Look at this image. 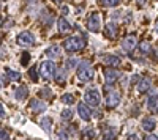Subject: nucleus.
I'll return each instance as SVG.
<instances>
[{"instance_id": "obj_1", "label": "nucleus", "mask_w": 158, "mask_h": 140, "mask_svg": "<svg viewBox=\"0 0 158 140\" xmlns=\"http://www.w3.org/2000/svg\"><path fill=\"white\" fill-rule=\"evenodd\" d=\"M63 47L67 52H77V50H82L85 47V40L84 38H79V36L67 38V40L63 41Z\"/></svg>"}, {"instance_id": "obj_2", "label": "nucleus", "mask_w": 158, "mask_h": 140, "mask_svg": "<svg viewBox=\"0 0 158 140\" xmlns=\"http://www.w3.org/2000/svg\"><path fill=\"white\" fill-rule=\"evenodd\" d=\"M94 76H95V71L87 61L79 63V66H77V77H79V80L90 82L92 79H94Z\"/></svg>"}, {"instance_id": "obj_3", "label": "nucleus", "mask_w": 158, "mask_h": 140, "mask_svg": "<svg viewBox=\"0 0 158 140\" xmlns=\"http://www.w3.org/2000/svg\"><path fill=\"white\" fill-rule=\"evenodd\" d=\"M84 99H85V104H89V106H92V107H97V106L100 104V101H101V96H100V91H98V90H95V88H90V90L85 91Z\"/></svg>"}, {"instance_id": "obj_4", "label": "nucleus", "mask_w": 158, "mask_h": 140, "mask_svg": "<svg viewBox=\"0 0 158 140\" xmlns=\"http://www.w3.org/2000/svg\"><path fill=\"white\" fill-rule=\"evenodd\" d=\"M40 71H41V77L43 79H52V77H54V74H56V65L51 60H46V61L41 63Z\"/></svg>"}, {"instance_id": "obj_5", "label": "nucleus", "mask_w": 158, "mask_h": 140, "mask_svg": "<svg viewBox=\"0 0 158 140\" xmlns=\"http://www.w3.org/2000/svg\"><path fill=\"white\" fill-rule=\"evenodd\" d=\"M120 99H122L120 93L115 91V90H111V88L108 90V87H106V106L108 107H115L120 103Z\"/></svg>"}, {"instance_id": "obj_6", "label": "nucleus", "mask_w": 158, "mask_h": 140, "mask_svg": "<svg viewBox=\"0 0 158 140\" xmlns=\"http://www.w3.org/2000/svg\"><path fill=\"white\" fill-rule=\"evenodd\" d=\"M18 44L19 46H22V47H29V46H32V44H35V36H33V33H30V32H22V33H19L18 35Z\"/></svg>"}, {"instance_id": "obj_7", "label": "nucleus", "mask_w": 158, "mask_h": 140, "mask_svg": "<svg viewBox=\"0 0 158 140\" xmlns=\"http://www.w3.org/2000/svg\"><path fill=\"white\" fill-rule=\"evenodd\" d=\"M87 29H89V32H94V33L100 32V14L98 13H92V14L89 16Z\"/></svg>"}, {"instance_id": "obj_8", "label": "nucleus", "mask_w": 158, "mask_h": 140, "mask_svg": "<svg viewBox=\"0 0 158 140\" xmlns=\"http://www.w3.org/2000/svg\"><path fill=\"white\" fill-rule=\"evenodd\" d=\"M118 77H120V72H118L117 69H112V68L104 69V79H106V85H112Z\"/></svg>"}, {"instance_id": "obj_9", "label": "nucleus", "mask_w": 158, "mask_h": 140, "mask_svg": "<svg viewBox=\"0 0 158 140\" xmlns=\"http://www.w3.org/2000/svg\"><path fill=\"white\" fill-rule=\"evenodd\" d=\"M138 41H136V38L133 35H128L127 38H123V41H122V47L127 50V52H131V50H135Z\"/></svg>"}, {"instance_id": "obj_10", "label": "nucleus", "mask_w": 158, "mask_h": 140, "mask_svg": "<svg viewBox=\"0 0 158 140\" xmlns=\"http://www.w3.org/2000/svg\"><path fill=\"white\" fill-rule=\"evenodd\" d=\"M46 103H43V101H38V99H33L32 103H30V110L33 113H41L46 110Z\"/></svg>"}, {"instance_id": "obj_11", "label": "nucleus", "mask_w": 158, "mask_h": 140, "mask_svg": "<svg viewBox=\"0 0 158 140\" xmlns=\"http://www.w3.org/2000/svg\"><path fill=\"white\" fill-rule=\"evenodd\" d=\"M77 113H79V117H81L84 121H89V120L92 118V115H90L92 112H90V109L87 107V104H82V103L79 104V106H77Z\"/></svg>"}, {"instance_id": "obj_12", "label": "nucleus", "mask_w": 158, "mask_h": 140, "mask_svg": "<svg viewBox=\"0 0 158 140\" xmlns=\"http://www.w3.org/2000/svg\"><path fill=\"white\" fill-rule=\"evenodd\" d=\"M155 126H156V121L152 117H147V118L142 120V129L146 131V132H152L155 129Z\"/></svg>"}, {"instance_id": "obj_13", "label": "nucleus", "mask_w": 158, "mask_h": 140, "mask_svg": "<svg viewBox=\"0 0 158 140\" xmlns=\"http://www.w3.org/2000/svg\"><path fill=\"white\" fill-rule=\"evenodd\" d=\"M57 29H59L60 33H68V32L71 30V24L65 19V18H60V19L57 21Z\"/></svg>"}, {"instance_id": "obj_14", "label": "nucleus", "mask_w": 158, "mask_h": 140, "mask_svg": "<svg viewBox=\"0 0 158 140\" xmlns=\"http://www.w3.org/2000/svg\"><path fill=\"white\" fill-rule=\"evenodd\" d=\"M147 109H149L150 112H153V113L158 112V93H156V95H152V96L149 98V101H147Z\"/></svg>"}, {"instance_id": "obj_15", "label": "nucleus", "mask_w": 158, "mask_h": 140, "mask_svg": "<svg viewBox=\"0 0 158 140\" xmlns=\"http://www.w3.org/2000/svg\"><path fill=\"white\" fill-rule=\"evenodd\" d=\"M103 61L106 63V65H109V66H120V63H122L120 58L115 57V55H104Z\"/></svg>"}, {"instance_id": "obj_16", "label": "nucleus", "mask_w": 158, "mask_h": 140, "mask_svg": "<svg viewBox=\"0 0 158 140\" xmlns=\"http://www.w3.org/2000/svg\"><path fill=\"white\" fill-rule=\"evenodd\" d=\"M27 96H29V90H27V87L21 85V87H18V88H16V91H15V98H16L18 101H22V99H25Z\"/></svg>"}, {"instance_id": "obj_17", "label": "nucleus", "mask_w": 158, "mask_h": 140, "mask_svg": "<svg viewBox=\"0 0 158 140\" xmlns=\"http://www.w3.org/2000/svg\"><path fill=\"white\" fill-rule=\"evenodd\" d=\"M46 55H48L51 60L59 58V57H60V47H59V46H52V47H49V49L46 50Z\"/></svg>"}, {"instance_id": "obj_18", "label": "nucleus", "mask_w": 158, "mask_h": 140, "mask_svg": "<svg viewBox=\"0 0 158 140\" xmlns=\"http://www.w3.org/2000/svg\"><path fill=\"white\" fill-rule=\"evenodd\" d=\"M138 90L141 91V93H146V91H149L150 90V79H141V82L138 84Z\"/></svg>"}, {"instance_id": "obj_19", "label": "nucleus", "mask_w": 158, "mask_h": 140, "mask_svg": "<svg viewBox=\"0 0 158 140\" xmlns=\"http://www.w3.org/2000/svg\"><path fill=\"white\" fill-rule=\"evenodd\" d=\"M40 124H41V128L44 129V132H46V134H49V132H51V124H52V121H51V118H49V117L41 118Z\"/></svg>"}, {"instance_id": "obj_20", "label": "nucleus", "mask_w": 158, "mask_h": 140, "mask_svg": "<svg viewBox=\"0 0 158 140\" xmlns=\"http://www.w3.org/2000/svg\"><path fill=\"white\" fill-rule=\"evenodd\" d=\"M115 32H117L115 25L114 24H108V27H106V36H109L111 40H114V38H115Z\"/></svg>"}, {"instance_id": "obj_21", "label": "nucleus", "mask_w": 158, "mask_h": 140, "mask_svg": "<svg viewBox=\"0 0 158 140\" xmlns=\"http://www.w3.org/2000/svg\"><path fill=\"white\" fill-rule=\"evenodd\" d=\"M139 49H141V54H142V55H149V54H150V43L142 41V43L139 44Z\"/></svg>"}, {"instance_id": "obj_22", "label": "nucleus", "mask_w": 158, "mask_h": 140, "mask_svg": "<svg viewBox=\"0 0 158 140\" xmlns=\"http://www.w3.org/2000/svg\"><path fill=\"white\" fill-rule=\"evenodd\" d=\"M6 74L10 76L11 80H19V79H21V74L16 72V71H13V69H6Z\"/></svg>"}, {"instance_id": "obj_23", "label": "nucleus", "mask_w": 158, "mask_h": 140, "mask_svg": "<svg viewBox=\"0 0 158 140\" xmlns=\"http://www.w3.org/2000/svg\"><path fill=\"white\" fill-rule=\"evenodd\" d=\"M76 65H77V60L76 58H68L67 61H65V68H67V69H73Z\"/></svg>"}, {"instance_id": "obj_24", "label": "nucleus", "mask_w": 158, "mask_h": 140, "mask_svg": "<svg viewBox=\"0 0 158 140\" xmlns=\"http://www.w3.org/2000/svg\"><path fill=\"white\" fill-rule=\"evenodd\" d=\"M62 103L63 104H73L74 103V96L73 95H63L62 96Z\"/></svg>"}, {"instance_id": "obj_25", "label": "nucleus", "mask_w": 158, "mask_h": 140, "mask_svg": "<svg viewBox=\"0 0 158 140\" xmlns=\"http://www.w3.org/2000/svg\"><path fill=\"white\" fill-rule=\"evenodd\" d=\"M71 117H73L71 109H65V110L62 112V118H63V120H71Z\"/></svg>"}, {"instance_id": "obj_26", "label": "nucleus", "mask_w": 158, "mask_h": 140, "mask_svg": "<svg viewBox=\"0 0 158 140\" xmlns=\"http://www.w3.org/2000/svg\"><path fill=\"white\" fill-rule=\"evenodd\" d=\"M29 76H30V80H32V82H36V80H38V77H36V69H35V68L29 69Z\"/></svg>"}, {"instance_id": "obj_27", "label": "nucleus", "mask_w": 158, "mask_h": 140, "mask_svg": "<svg viewBox=\"0 0 158 140\" xmlns=\"http://www.w3.org/2000/svg\"><path fill=\"white\" fill-rule=\"evenodd\" d=\"M103 5H104V6H117L118 2H117V0H109V2H108V0H104Z\"/></svg>"}, {"instance_id": "obj_28", "label": "nucleus", "mask_w": 158, "mask_h": 140, "mask_svg": "<svg viewBox=\"0 0 158 140\" xmlns=\"http://www.w3.org/2000/svg\"><path fill=\"white\" fill-rule=\"evenodd\" d=\"M57 140H68V137H67V132L65 131H60V132H57V137H56Z\"/></svg>"}, {"instance_id": "obj_29", "label": "nucleus", "mask_w": 158, "mask_h": 140, "mask_svg": "<svg viewBox=\"0 0 158 140\" xmlns=\"http://www.w3.org/2000/svg\"><path fill=\"white\" fill-rule=\"evenodd\" d=\"M94 134H95V131H94V129H92V128H87V129L84 131V137H85V138H89V137H92V135H94Z\"/></svg>"}, {"instance_id": "obj_30", "label": "nucleus", "mask_w": 158, "mask_h": 140, "mask_svg": "<svg viewBox=\"0 0 158 140\" xmlns=\"http://www.w3.org/2000/svg\"><path fill=\"white\" fill-rule=\"evenodd\" d=\"M112 137H114V132H112V131H108L106 134H104L103 140H112Z\"/></svg>"}, {"instance_id": "obj_31", "label": "nucleus", "mask_w": 158, "mask_h": 140, "mask_svg": "<svg viewBox=\"0 0 158 140\" xmlns=\"http://www.w3.org/2000/svg\"><path fill=\"white\" fill-rule=\"evenodd\" d=\"M56 79H57L59 82H63V80H65V76H63V72H62V71H59V72H57Z\"/></svg>"}, {"instance_id": "obj_32", "label": "nucleus", "mask_w": 158, "mask_h": 140, "mask_svg": "<svg viewBox=\"0 0 158 140\" xmlns=\"http://www.w3.org/2000/svg\"><path fill=\"white\" fill-rule=\"evenodd\" d=\"M40 95H41V96H48V98H49V96H51V91L48 90V88H44V90L40 91Z\"/></svg>"}, {"instance_id": "obj_33", "label": "nucleus", "mask_w": 158, "mask_h": 140, "mask_svg": "<svg viewBox=\"0 0 158 140\" xmlns=\"http://www.w3.org/2000/svg\"><path fill=\"white\" fill-rule=\"evenodd\" d=\"M2 140H10V135L5 129H2Z\"/></svg>"}, {"instance_id": "obj_34", "label": "nucleus", "mask_w": 158, "mask_h": 140, "mask_svg": "<svg viewBox=\"0 0 158 140\" xmlns=\"http://www.w3.org/2000/svg\"><path fill=\"white\" fill-rule=\"evenodd\" d=\"M27 60H29V54H24V57H22V65H27Z\"/></svg>"}, {"instance_id": "obj_35", "label": "nucleus", "mask_w": 158, "mask_h": 140, "mask_svg": "<svg viewBox=\"0 0 158 140\" xmlns=\"http://www.w3.org/2000/svg\"><path fill=\"white\" fill-rule=\"evenodd\" d=\"M5 76H6V74H5ZM5 76H2V84H3V87H5L6 84H8V79L5 77Z\"/></svg>"}, {"instance_id": "obj_36", "label": "nucleus", "mask_w": 158, "mask_h": 140, "mask_svg": "<svg viewBox=\"0 0 158 140\" xmlns=\"http://www.w3.org/2000/svg\"><path fill=\"white\" fill-rule=\"evenodd\" d=\"M147 140H158V137L156 135H150V137H147Z\"/></svg>"}, {"instance_id": "obj_37", "label": "nucleus", "mask_w": 158, "mask_h": 140, "mask_svg": "<svg viewBox=\"0 0 158 140\" xmlns=\"http://www.w3.org/2000/svg\"><path fill=\"white\" fill-rule=\"evenodd\" d=\"M0 117L5 118V109H3V106H2V113H0Z\"/></svg>"}, {"instance_id": "obj_38", "label": "nucleus", "mask_w": 158, "mask_h": 140, "mask_svg": "<svg viewBox=\"0 0 158 140\" xmlns=\"http://www.w3.org/2000/svg\"><path fill=\"white\" fill-rule=\"evenodd\" d=\"M136 138H138L136 135H130V140H136Z\"/></svg>"}, {"instance_id": "obj_39", "label": "nucleus", "mask_w": 158, "mask_h": 140, "mask_svg": "<svg viewBox=\"0 0 158 140\" xmlns=\"http://www.w3.org/2000/svg\"><path fill=\"white\" fill-rule=\"evenodd\" d=\"M155 32L158 33V21H156V24H155Z\"/></svg>"}]
</instances>
